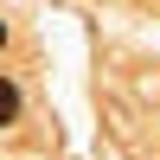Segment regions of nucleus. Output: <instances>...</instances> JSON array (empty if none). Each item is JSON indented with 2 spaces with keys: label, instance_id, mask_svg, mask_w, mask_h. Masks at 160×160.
Masks as SVG:
<instances>
[{
  "label": "nucleus",
  "instance_id": "obj_1",
  "mask_svg": "<svg viewBox=\"0 0 160 160\" xmlns=\"http://www.w3.org/2000/svg\"><path fill=\"white\" fill-rule=\"evenodd\" d=\"M13 115H19V83L7 77V83H0V122H13Z\"/></svg>",
  "mask_w": 160,
  "mask_h": 160
}]
</instances>
